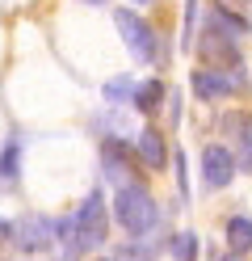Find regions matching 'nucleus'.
I'll use <instances>...</instances> for the list:
<instances>
[{
    "mask_svg": "<svg viewBox=\"0 0 252 261\" xmlns=\"http://www.w3.org/2000/svg\"><path fill=\"white\" fill-rule=\"evenodd\" d=\"M84 5H105V0H84Z\"/></svg>",
    "mask_w": 252,
    "mask_h": 261,
    "instance_id": "21",
    "label": "nucleus"
},
{
    "mask_svg": "<svg viewBox=\"0 0 252 261\" xmlns=\"http://www.w3.org/2000/svg\"><path fill=\"white\" fill-rule=\"evenodd\" d=\"M105 227H109L105 198H101V190H89L84 202H80V211H76V244H80V253L105 244Z\"/></svg>",
    "mask_w": 252,
    "mask_h": 261,
    "instance_id": "2",
    "label": "nucleus"
},
{
    "mask_svg": "<svg viewBox=\"0 0 252 261\" xmlns=\"http://www.w3.org/2000/svg\"><path fill=\"white\" fill-rule=\"evenodd\" d=\"M139 5H147V0H139Z\"/></svg>",
    "mask_w": 252,
    "mask_h": 261,
    "instance_id": "22",
    "label": "nucleus"
},
{
    "mask_svg": "<svg viewBox=\"0 0 252 261\" xmlns=\"http://www.w3.org/2000/svg\"><path fill=\"white\" fill-rule=\"evenodd\" d=\"M227 244H231V253H252V219L248 215L227 219Z\"/></svg>",
    "mask_w": 252,
    "mask_h": 261,
    "instance_id": "10",
    "label": "nucleus"
},
{
    "mask_svg": "<svg viewBox=\"0 0 252 261\" xmlns=\"http://www.w3.org/2000/svg\"><path fill=\"white\" fill-rule=\"evenodd\" d=\"M122 152H126V148H122V143H118V139H105V143H101V165H105L109 181H118V186H122V181H130V177H134Z\"/></svg>",
    "mask_w": 252,
    "mask_h": 261,
    "instance_id": "8",
    "label": "nucleus"
},
{
    "mask_svg": "<svg viewBox=\"0 0 252 261\" xmlns=\"http://www.w3.org/2000/svg\"><path fill=\"white\" fill-rule=\"evenodd\" d=\"M139 156H143V165L151 169H164V160H168V143L156 126H143V135H139Z\"/></svg>",
    "mask_w": 252,
    "mask_h": 261,
    "instance_id": "9",
    "label": "nucleus"
},
{
    "mask_svg": "<svg viewBox=\"0 0 252 261\" xmlns=\"http://www.w3.org/2000/svg\"><path fill=\"white\" fill-rule=\"evenodd\" d=\"M114 219L122 223V232L143 236V232H151V227H156L160 211H156V198H151L143 186L122 181V186H118V194H114Z\"/></svg>",
    "mask_w": 252,
    "mask_h": 261,
    "instance_id": "1",
    "label": "nucleus"
},
{
    "mask_svg": "<svg viewBox=\"0 0 252 261\" xmlns=\"http://www.w3.org/2000/svg\"><path fill=\"white\" fill-rule=\"evenodd\" d=\"M173 261H198V236L193 232H177L173 236Z\"/></svg>",
    "mask_w": 252,
    "mask_h": 261,
    "instance_id": "13",
    "label": "nucleus"
},
{
    "mask_svg": "<svg viewBox=\"0 0 252 261\" xmlns=\"http://www.w3.org/2000/svg\"><path fill=\"white\" fill-rule=\"evenodd\" d=\"M198 55L206 68H227V63L240 68V46L231 38H223V30H214V25H206V34L198 38Z\"/></svg>",
    "mask_w": 252,
    "mask_h": 261,
    "instance_id": "6",
    "label": "nucleus"
},
{
    "mask_svg": "<svg viewBox=\"0 0 252 261\" xmlns=\"http://www.w3.org/2000/svg\"><path fill=\"white\" fill-rule=\"evenodd\" d=\"M101 261H109V257H101Z\"/></svg>",
    "mask_w": 252,
    "mask_h": 261,
    "instance_id": "23",
    "label": "nucleus"
},
{
    "mask_svg": "<svg viewBox=\"0 0 252 261\" xmlns=\"http://www.w3.org/2000/svg\"><path fill=\"white\" fill-rule=\"evenodd\" d=\"M17 160H21V139H9L5 148H0V186H13L17 181Z\"/></svg>",
    "mask_w": 252,
    "mask_h": 261,
    "instance_id": "11",
    "label": "nucleus"
},
{
    "mask_svg": "<svg viewBox=\"0 0 252 261\" xmlns=\"http://www.w3.org/2000/svg\"><path fill=\"white\" fill-rule=\"evenodd\" d=\"M240 89H244L240 68H235L231 76H227V68H198V72H193V93L202 97V101H218V97L240 93Z\"/></svg>",
    "mask_w": 252,
    "mask_h": 261,
    "instance_id": "5",
    "label": "nucleus"
},
{
    "mask_svg": "<svg viewBox=\"0 0 252 261\" xmlns=\"http://www.w3.org/2000/svg\"><path fill=\"white\" fill-rule=\"evenodd\" d=\"M218 5L231 13H248V25H252V0H218Z\"/></svg>",
    "mask_w": 252,
    "mask_h": 261,
    "instance_id": "17",
    "label": "nucleus"
},
{
    "mask_svg": "<svg viewBox=\"0 0 252 261\" xmlns=\"http://www.w3.org/2000/svg\"><path fill=\"white\" fill-rule=\"evenodd\" d=\"M223 261H244V253H223Z\"/></svg>",
    "mask_w": 252,
    "mask_h": 261,
    "instance_id": "19",
    "label": "nucleus"
},
{
    "mask_svg": "<svg viewBox=\"0 0 252 261\" xmlns=\"http://www.w3.org/2000/svg\"><path fill=\"white\" fill-rule=\"evenodd\" d=\"M223 126L235 135V143H240V148H252V118H248V114H231Z\"/></svg>",
    "mask_w": 252,
    "mask_h": 261,
    "instance_id": "14",
    "label": "nucleus"
},
{
    "mask_svg": "<svg viewBox=\"0 0 252 261\" xmlns=\"http://www.w3.org/2000/svg\"><path fill=\"white\" fill-rule=\"evenodd\" d=\"M114 21H118V34L126 38L130 55L139 59V63H156V59H164V55L156 51V34H151V25L139 17V13H130V9H114Z\"/></svg>",
    "mask_w": 252,
    "mask_h": 261,
    "instance_id": "3",
    "label": "nucleus"
},
{
    "mask_svg": "<svg viewBox=\"0 0 252 261\" xmlns=\"http://www.w3.org/2000/svg\"><path fill=\"white\" fill-rule=\"evenodd\" d=\"M114 101H122V97H134V80H109V89H105Z\"/></svg>",
    "mask_w": 252,
    "mask_h": 261,
    "instance_id": "15",
    "label": "nucleus"
},
{
    "mask_svg": "<svg viewBox=\"0 0 252 261\" xmlns=\"http://www.w3.org/2000/svg\"><path fill=\"white\" fill-rule=\"evenodd\" d=\"M13 244L21 253H42L55 244V219H42V215H25L21 223H13Z\"/></svg>",
    "mask_w": 252,
    "mask_h": 261,
    "instance_id": "4",
    "label": "nucleus"
},
{
    "mask_svg": "<svg viewBox=\"0 0 252 261\" xmlns=\"http://www.w3.org/2000/svg\"><path fill=\"white\" fill-rule=\"evenodd\" d=\"M193 13H198V0H185V46H193Z\"/></svg>",
    "mask_w": 252,
    "mask_h": 261,
    "instance_id": "16",
    "label": "nucleus"
},
{
    "mask_svg": "<svg viewBox=\"0 0 252 261\" xmlns=\"http://www.w3.org/2000/svg\"><path fill=\"white\" fill-rule=\"evenodd\" d=\"M202 177H206L210 190L231 186V177H235V156L223 148V143H210V148L202 152Z\"/></svg>",
    "mask_w": 252,
    "mask_h": 261,
    "instance_id": "7",
    "label": "nucleus"
},
{
    "mask_svg": "<svg viewBox=\"0 0 252 261\" xmlns=\"http://www.w3.org/2000/svg\"><path fill=\"white\" fill-rule=\"evenodd\" d=\"M244 169H248V173H252V148H248V152H244Z\"/></svg>",
    "mask_w": 252,
    "mask_h": 261,
    "instance_id": "20",
    "label": "nucleus"
},
{
    "mask_svg": "<svg viewBox=\"0 0 252 261\" xmlns=\"http://www.w3.org/2000/svg\"><path fill=\"white\" fill-rule=\"evenodd\" d=\"M160 97H164V85H160V80H147V85L134 89V110H139V114H151V110L160 106Z\"/></svg>",
    "mask_w": 252,
    "mask_h": 261,
    "instance_id": "12",
    "label": "nucleus"
},
{
    "mask_svg": "<svg viewBox=\"0 0 252 261\" xmlns=\"http://www.w3.org/2000/svg\"><path fill=\"white\" fill-rule=\"evenodd\" d=\"M5 244H13V223L0 219V249H5Z\"/></svg>",
    "mask_w": 252,
    "mask_h": 261,
    "instance_id": "18",
    "label": "nucleus"
}]
</instances>
